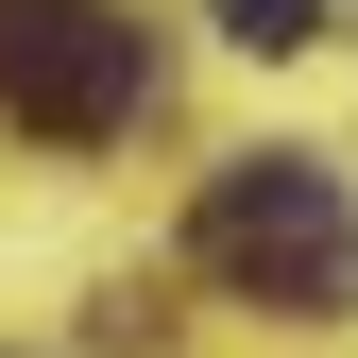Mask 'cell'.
<instances>
[{
	"label": "cell",
	"mask_w": 358,
	"mask_h": 358,
	"mask_svg": "<svg viewBox=\"0 0 358 358\" xmlns=\"http://www.w3.org/2000/svg\"><path fill=\"white\" fill-rule=\"evenodd\" d=\"M205 273L222 290H256V307H290V324H358V205H341V171L324 154H239L205 188Z\"/></svg>",
	"instance_id": "cell-1"
},
{
	"label": "cell",
	"mask_w": 358,
	"mask_h": 358,
	"mask_svg": "<svg viewBox=\"0 0 358 358\" xmlns=\"http://www.w3.org/2000/svg\"><path fill=\"white\" fill-rule=\"evenodd\" d=\"M154 103V34L103 0H0V120L34 137H120Z\"/></svg>",
	"instance_id": "cell-2"
},
{
	"label": "cell",
	"mask_w": 358,
	"mask_h": 358,
	"mask_svg": "<svg viewBox=\"0 0 358 358\" xmlns=\"http://www.w3.org/2000/svg\"><path fill=\"white\" fill-rule=\"evenodd\" d=\"M222 34H239V52H307V34H324V0H205Z\"/></svg>",
	"instance_id": "cell-3"
}]
</instances>
